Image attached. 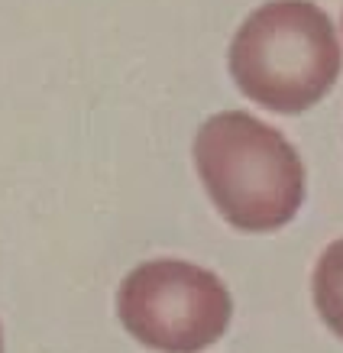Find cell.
Wrapping results in <instances>:
<instances>
[{"mask_svg":"<svg viewBox=\"0 0 343 353\" xmlns=\"http://www.w3.org/2000/svg\"><path fill=\"white\" fill-rule=\"evenodd\" d=\"M0 353H3V327H0Z\"/></svg>","mask_w":343,"mask_h":353,"instance_id":"5","label":"cell"},{"mask_svg":"<svg viewBox=\"0 0 343 353\" xmlns=\"http://www.w3.org/2000/svg\"><path fill=\"white\" fill-rule=\"evenodd\" d=\"M227 59L236 88L279 114L314 108L343 65L331 17L311 0H269L256 7L240 23Z\"/></svg>","mask_w":343,"mask_h":353,"instance_id":"2","label":"cell"},{"mask_svg":"<svg viewBox=\"0 0 343 353\" xmlns=\"http://www.w3.org/2000/svg\"><path fill=\"white\" fill-rule=\"evenodd\" d=\"M117 318L159 353H198L230 327L233 301L211 269L188 259H149L120 282Z\"/></svg>","mask_w":343,"mask_h":353,"instance_id":"3","label":"cell"},{"mask_svg":"<svg viewBox=\"0 0 343 353\" xmlns=\"http://www.w3.org/2000/svg\"><path fill=\"white\" fill-rule=\"evenodd\" d=\"M194 165L220 214L247 234L279 230L304 201V165L276 127L243 110L204 120Z\"/></svg>","mask_w":343,"mask_h":353,"instance_id":"1","label":"cell"},{"mask_svg":"<svg viewBox=\"0 0 343 353\" xmlns=\"http://www.w3.org/2000/svg\"><path fill=\"white\" fill-rule=\"evenodd\" d=\"M314 308L337 337H343V236L333 240L314 266Z\"/></svg>","mask_w":343,"mask_h":353,"instance_id":"4","label":"cell"}]
</instances>
